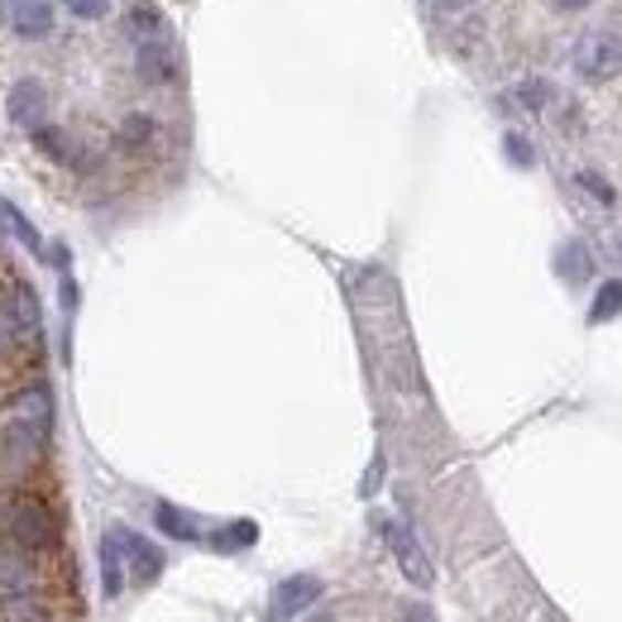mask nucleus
<instances>
[{
  "label": "nucleus",
  "mask_w": 622,
  "mask_h": 622,
  "mask_svg": "<svg viewBox=\"0 0 622 622\" xmlns=\"http://www.w3.org/2000/svg\"><path fill=\"white\" fill-rule=\"evenodd\" d=\"M53 436V402L49 388L34 383L24 398H14V417L0 436V474H24L39 465V455L49 451Z\"/></svg>",
  "instance_id": "f257e3e1"
},
{
  "label": "nucleus",
  "mask_w": 622,
  "mask_h": 622,
  "mask_svg": "<svg viewBox=\"0 0 622 622\" xmlns=\"http://www.w3.org/2000/svg\"><path fill=\"white\" fill-rule=\"evenodd\" d=\"M0 541L20 551H53L57 546V517L39 494L29 488H0Z\"/></svg>",
  "instance_id": "f03ea898"
},
{
  "label": "nucleus",
  "mask_w": 622,
  "mask_h": 622,
  "mask_svg": "<svg viewBox=\"0 0 622 622\" xmlns=\"http://www.w3.org/2000/svg\"><path fill=\"white\" fill-rule=\"evenodd\" d=\"M574 67H580L584 82H609L622 72V39L613 34H589L574 53Z\"/></svg>",
  "instance_id": "7ed1b4c3"
},
{
  "label": "nucleus",
  "mask_w": 622,
  "mask_h": 622,
  "mask_svg": "<svg viewBox=\"0 0 622 622\" xmlns=\"http://www.w3.org/2000/svg\"><path fill=\"white\" fill-rule=\"evenodd\" d=\"M321 594H326V584L316 580V574H293V580H283L278 589H273L268 618H273V622H293L297 613H307Z\"/></svg>",
  "instance_id": "20e7f679"
},
{
  "label": "nucleus",
  "mask_w": 622,
  "mask_h": 622,
  "mask_svg": "<svg viewBox=\"0 0 622 622\" xmlns=\"http://www.w3.org/2000/svg\"><path fill=\"white\" fill-rule=\"evenodd\" d=\"M0 589H34L43 594V570L34 551H20V546L0 541Z\"/></svg>",
  "instance_id": "39448f33"
},
{
  "label": "nucleus",
  "mask_w": 622,
  "mask_h": 622,
  "mask_svg": "<svg viewBox=\"0 0 622 622\" xmlns=\"http://www.w3.org/2000/svg\"><path fill=\"white\" fill-rule=\"evenodd\" d=\"M383 537H388V546H393V556H398V566H402V574H408L412 584H431V560L422 556V546L412 541V531L408 527H398V523H383Z\"/></svg>",
  "instance_id": "423d86ee"
},
{
  "label": "nucleus",
  "mask_w": 622,
  "mask_h": 622,
  "mask_svg": "<svg viewBox=\"0 0 622 622\" xmlns=\"http://www.w3.org/2000/svg\"><path fill=\"white\" fill-rule=\"evenodd\" d=\"M6 20H10L14 34H24V39H43V34L53 29V0H10Z\"/></svg>",
  "instance_id": "0eeeda50"
},
{
  "label": "nucleus",
  "mask_w": 622,
  "mask_h": 622,
  "mask_svg": "<svg viewBox=\"0 0 622 622\" xmlns=\"http://www.w3.org/2000/svg\"><path fill=\"white\" fill-rule=\"evenodd\" d=\"M53 618V603L34 589H0V622H43Z\"/></svg>",
  "instance_id": "6e6552de"
},
{
  "label": "nucleus",
  "mask_w": 622,
  "mask_h": 622,
  "mask_svg": "<svg viewBox=\"0 0 622 622\" xmlns=\"http://www.w3.org/2000/svg\"><path fill=\"white\" fill-rule=\"evenodd\" d=\"M0 312L10 316L14 330H20L24 340H34V336H39V302H34V287H29V283H10L6 302H0Z\"/></svg>",
  "instance_id": "1a4fd4ad"
},
{
  "label": "nucleus",
  "mask_w": 622,
  "mask_h": 622,
  "mask_svg": "<svg viewBox=\"0 0 622 622\" xmlns=\"http://www.w3.org/2000/svg\"><path fill=\"white\" fill-rule=\"evenodd\" d=\"M101 589L106 599H115L125 589V546H120V527H110L101 537Z\"/></svg>",
  "instance_id": "9d476101"
},
{
  "label": "nucleus",
  "mask_w": 622,
  "mask_h": 622,
  "mask_svg": "<svg viewBox=\"0 0 622 622\" xmlns=\"http://www.w3.org/2000/svg\"><path fill=\"white\" fill-rule=\"evenodd\" d=\"M43 110H49V92H43L39 82H20L10 96V120L14 125H43Z\"/></svg>",
  "instance_id": "9b49d317"
},
{
  "label": "nucleus",
  "mask_w": 622,
  "mask_h": 622,
  "mask_svg": "<svg viewBox=\"0 0 622 622\" xmlns=\"http://www.w3.org/2000/svg\"><path fill=\"white\" fill-rule=\"evenodd\" d=\"M120 546H125V560H129V570H135V580H158V570H164V556H158V546H149L144 537H135V531H125L120 527Z\"/></svg>",
  "instance_id": "f8f14e48"
},
{
  "label": "nucleus",
  "mask_w": 622,
  "mask_h": 622,
  "mask_svg": "<svg viewBox=\"0 0 622 622\" xmlns=\"http://www.w3.org/2000/svg\"><path fill=\"white\" fill-rule=\"evenodd\" d=\"M135 67H139V77H144V82H168L172 72H178V63H172V49H168L164 39H149V43H144Z\"/></svg>",
  "instance_id": "ddd939ff"
},
{
  "label": "nucleus",
  "mask_w": 622,
  "mask_h": 622,
  "mask_svg": "<svg viewBox=\"0 0 622 622\" xmlns=\"http://www.w3.org/2000/svg\"><path fill=\"white\" fill-rule=\"evenodd\" d=\"M34 144L49 158H57V164H82V154L72 149V139H67V129H53V125H34Z\"/></svg>",
  "instance_id": "4468645a"
},
{
  "label": "nucleus",
  "mask_w": 622,
  "mask_h": 622,
  "mask_svg": "<svg viewBox=\"0 0 622 622\" xmlns=\"http://www.w3.org/2000/svg\"><path fill=\"white\" fill-rule=\"evenodd\" d=\"M556 268H560V278H570V283H584L589 273H594V264H589V250H584L580 240L560 244V254H556Z\"/></svg>",
  "instance_id": "2eb2a0df"
},
{
  "label": "nucleus",
  "mask_w": 622,
  "mask_h": 622,
  "mask_svg": "<svg viewBox=\"0 0 622 622\" xmlns=\"http://www.w3.org/2000/svg\"><path fill=\"white\" fill-rule=\"evenodd\" d=\"M154 523H158V531H168V537H178V541H197V537H201L192 517H187L182 508H172V503H158Z\"/></svg>",
  "instance_id": "dca6fc26"
},
{
  "label": "nucleus",
  "mask_w": 622,
  "mask_h": 622,
  "mask_svg": "<svg viewBox=\"0 0 622 622\" xmlns=\"http://www.w3.org/2000/svg\"><path fill=\"white\" fill-rule=\"evenodd\" d=\"M125 29H129V39H139V43L164 39V14H158L154 6H135V10H129V20H125Z\"/></svg>",
  "instance_id": "f3484780"
},
{
  "label": "nucleus",
  "mask_w": 622,
  "mask_h": 622,
  "mask_svg": "<svg viewBox=\"0 0 622 622\" xmlns=\"http://www.w3.org/2000/svg\"><path fill=\"white\" fill-rule=\"evenodd\" d=\"M622 312V278H609L599 287V297H594V307H589V321L603 326V321H613V316Z\"/></svg>",
  "instance_id": "a211bd4d"
},
{
  "label": "nucleus",
  "mask_w": 622,
  "mask_h": 622,
  "mask_svg": "<svg viewBox=\"0 0 622 622\" xmlns=\"http://www.w3.org/2000/svg\"><path fill=\"white\" fill-rule=\"evenodd\" d=\"M149 139H154V120H149V115H129V120L120 125V144H125V149H144Z\"/></svg>",
  "instance_id": "6ab92c4d"
},
{
  "label": "nucleus",
  "mask_w": 622,
  "mask_h": 622,
  "mask_svg": "<svg viewBox=\"0 0 622 622\" xmlns=\"http://www.w3.org/2000/svg\"><path fill=\"white\" fill-rule=\"evenodd\" d=\"M259 541V527L254 523H230L221 537H215V546H221V551H240V546H254Z\"/></svg>",
  "instance_id": "aec40b11"
},
{
  "label": "nucleus",
  "mask_w": 622,
  "mask_h": 622,
  "mask_svg": "<svg viewBox=\"0 0 622 622\" xmlns=\"http://www.w3.org/2000/svg\"><path fill=\"white\" fill-rule=\"evenodd\" d=\"M0 215H6V225H10V230H14V235H20V240H24V250H39V230H34V225H29V221H24V215H20V211H14V207H10V201H6V197H0Z\"/></svg>",
  "instance_id": "412c9836"
},
{
  "label": "nucleus",
  "mask_w": 622,
  "mask_h": 622,
  "mask_svg": "<svg viewBox=\"0 0 622 622\" xmlns=\"http://www.w3.org/2000/svg\"><path fill=\"white\" fill-rule=\"evenodd\" d=\"M20 330H14V321L6 312H0V365H6V359H14V350H20Z\"/></svg>",
  "instance_id": "4be33fe9"
},
{
  "label": "nucleus",
  "mask_w": 622,
  "mask_h": 622,
  "mask_svg": "<svg viewBox=\"0 0 622 622\" xmlns=\"http://www.w3.org/2000/svg\"><path fill=\"white\" fill-rule=\"evenodd\" d=\"M503 149H508V158H513V164H523V168L537 164V154H531V144L523 135H508V139H503Z\"/></svg>",
  "instance_id": "5701e85b"
},
{
  "label": "nucleus",
  "mask_w": 622,
  "mask_h": 622,
  "mask_svg": "<svg viewBox=\"0 0 622 622\" xmlns=\"http://www.w3.org/2000/svg\"><path fill=\"white\" fill-rule=\"evenodd\" d=\"M580 187H584V192H594V197L603 201V207H613V201H618V192H613V187L599 178V172H580Z\"/></svg>",
  "instance_id": "b1692460"
},
{
  "label": "nucleus",
  "mask_w": 622,
  "mask_h": 622,
  "mask_svg": "<svg viewBox=\"0 0 622 622\" xmlns=\"http://www.w3.org/2000/svg\"><path fill=\"white\" fill-rule=\"evenodd\" d=\"M67 10L77 14V20H101V14L110 10V0H67Z\"/></svg>",
  "instance_id": "393cba45"
},
{
  "label": "nucleus",
  "mask_w": 622,
  "mask_h": 622,
  "mask_svg": "<svg viewBox=\"0 0 622 622\" xmlns=\"http://www.w3.org/2000/svg\"><path fill=\"white\" fill-rule=\"evenodd\" d=\"M523 101H527V106H541V101H546V86H541V82L523 86Z\"/></svg>",
  "instance_id": "a878e982"
},
{
  "label": "nucleus",
  "mask_w": 622,
  "mask_h": 622,
  "mask_svg": "<svg viewBox=\"0 0 622 622\" xmlns=\"http://www.w3.org/2000/svg\"><path fill=\"white\" fill-rule=\"evenodd\" d=\"M436 6H441V10H465L470 0H436Z\"/></svg>",
  "instance_id": "bb28decb"
},
{
  "label": "nucleus",
  "mask_w": 622,
  "mask_h": 622,
  "mask_svg": "<svg viewBox=\"0 0 622 622\" xmlns=\"http://www.w3.org/2000/svg\"><path fill=\"white\" fill-rule=\"evenodd\" d=\"M556 6H560V10H584L589 0H556Z\"/></svg>",
  "instance_id": "cd10ccee"
},
{
  "label": "nucleus",
  "mask_w": 622,
  "mask_h": 622,
  "mask_svg": "<svg viewBox=\"0 0 622 622\" xmlns=\"http://www.w3.org/2000/svg\"><path fill=\"white\" fill-rule=\"evenodd\" d=\"M312 622H330V618H326V613H316V618H312Z\"/></svg>",
  "instance_id": "c85d7f7f"
},
{
  "label": "nucleus",
  "mask_w": 622,
  "mask_h": 622,
  "mask_svg": "<svg viewBox=\"0 0 622 622\" xmlns=\"http://www.w3.org/2000/svg\"><path fill=\"white\" fill-rule=\"evenodd\" d=\"M6 10H10V0H0V14H6Z\"/></svg>",
  "instance_id": "c756f323"
}]
</instances>
